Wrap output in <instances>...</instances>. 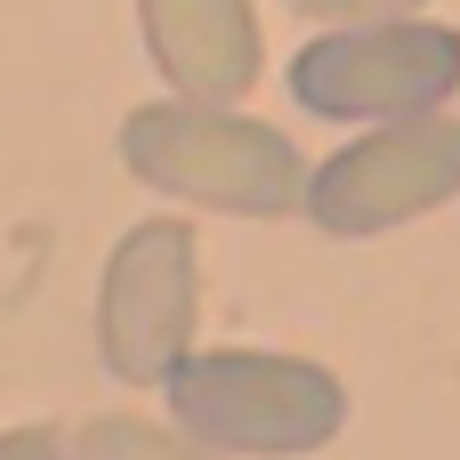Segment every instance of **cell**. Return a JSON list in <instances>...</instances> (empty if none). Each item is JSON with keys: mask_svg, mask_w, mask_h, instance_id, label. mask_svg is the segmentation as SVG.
<instances>
[{"mask_svg": "<svg viewBox=\"0 0 460 460\" xmlns=\"http://www.w3.org/2000/svg\"><path fill=\"white\" fill-rule=\"evenodd\" d=\"M121 170L170 202H202L226 218H291L307 202V162L275 121L202 97H154L121 113Z\"/></svg>", "mask_w": 460, "mask_h": 460, "instance_id": "cell-1", "label": "cell"}, {"mask_svg": "<svg viewBox=\"0 0 460 460\" xmlns=\"http://www.w3.org/2000/svg\"><path fill=\"white\" fill-rule=\"evenodd\" d=\"M170 420L226 460H299L323 453L348 420L340 372L315 356H275V348H194L170 380Z\"/></svg>", "mask_w": 460, "mask_h": 460, "instance_id": "cell-2", "label": "cell"}, {"mask_svg": "<svg viewBox=\"0 0 460 460\" xmlns=\"http://www.w3.org/2000/svg\"><path fill=\"white\" fill-rule=\"evenodd\" d=\"M460 89V24L429 16H380V24H332L291 57V97L315 121H412L445 113Z\"/></svg>", "mask_w": 460, "mask_h": 460, "instance_id": "cell-3", "label": "cell"}, {"mask_svg": "<svg viewBox=\"0 0 460 460\" xmlns=\"http://www.w3.org/2000/svg\"><path fill=\"white\" fill-rule=\"evenodd\" d=\"M202 267L186 218H137L97 275V356L121 388H162L194 356Z\"/></svg>", "mask_w": 460, "mask_h": 460, "instance_id": "cell-4", "label": "cell"}, {"mask_svg": "<svg viewBox=\"0 0 460 460\" xmlns=\"http://www.w3.org/2000/svg\"><path fill=\"white\" fill-rule=\"evenodd\" d=\"M460 194V121L453 113H412V121H372L348 137L315 178H307V218L323 234H388L429 218Z\"/></svg>", "mask_w": 460, "mask_h": 460, "instance_id": "cell-5", "label": "cell"}, {"mask_svg": "<svg viewBox=\"0 0 460 460\" xmlns=\"http://www.w3.org/2000/svg\"><path fill=\"white\" fill-rule=\"evenodd\" d=\"M137 24H146V49H154L170 97L234 105L267 65L251 0H137Z\"/></svg>", "mask_w": 460, "mask_h": 460, "instance_id": "cell-6", "label": "cell"}, {"mask_svg": "<svg viewBox=\"0 0 460 460\" xmlns=\"http://www.w3.org/2000/svg\"><path fill=\"white\" fill-rule=\"evenodd\" d=\"M65 445H73V460H226V453H210V445H194L178 420L154 429V420H137V412H97V420H81Z\"/></svg>", "mask_w": 460, "mask_h": 460, "instance_id": "cell-7", "label": "cell"}, {"mask_svg": "<svg viewBox=\"0 0 460 460\" xmlns=\"http://www.w3.org/2000/svg\"><path fill=\"white\" fill-rule=\"evenodd\" d=\"M291 8L315 24H380V16H412L420 0H291Z\"/></svg>", "mask_w": 460, "mask_h": 460, "instance_id": "cell-8", "label": "cell"}, {"mask_svg": "<svg viewBox=\"0 0 460 460\" xmlns=\"http://www.w3.org/2000/svg\"><path fill=\"white\" fill-rule=\"evenodd\" d=\"M0 460H73L57 429H0Z\"/></svg>", "mask_w": 460, "mask_h": 460, "instance_id": "cell-9", "label": "cell"}]
</instances>
